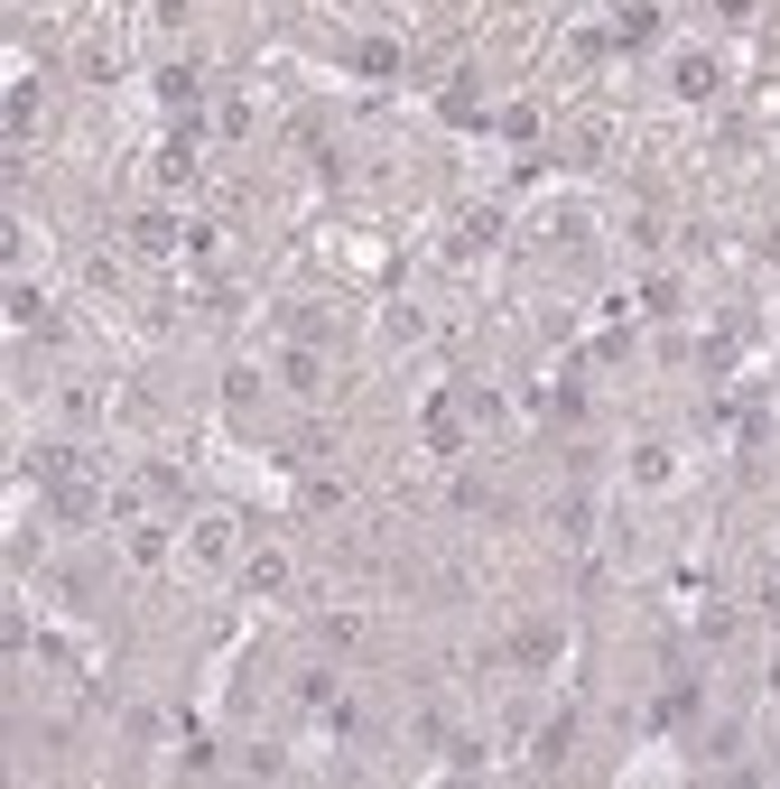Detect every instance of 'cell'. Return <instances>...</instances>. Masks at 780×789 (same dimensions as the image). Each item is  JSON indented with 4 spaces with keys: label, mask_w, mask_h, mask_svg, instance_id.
I'll return each mask as SVG.
<instances>
[{
    "label": "cell",
    "mask_w": 780,
    "mask_h": 789,
    "mask_svg": "<svg viewBox=\"0 0 780 789\" xmlns=\"http://www.w3.org/2000/svg\"><path fill=\"white\" fill-rule=\"evenodd\" d=\"M669 473H679V465H669V446H632V483H669Z\"/></svg>",
    "instance_id": "5b68a950"
},
{
    "label": "cell",
    "mask_w": 780,
    "mask_h": 789,
    "mask_svg": "<svg viewBox=\"0 0 780 789\" xmlns=\"http://www.w3.org/2000/svg\"><path fill=\"white\" fill-rule=\"evenodd\" d=\"M716 10H724V19H752V10H762V0H716Z\"/></svg>",
    "instance_id": "ba28073f"
},
{
    "label": "cell",
    "mask_w": 780,
    "mask_h": 789,
    "mask_svg": "<svg viewBox=\"0 0 780 789\" xmlns=\"http://www.w3.org/2000/svg\"><path fill=\"white\" fill-rule=\"evenodd\" d=\"M187 558H204V567H223V558H232V520H223V511L187 520Z\"/></svg>",
    "instance_id": "6da1fadb"
},
{
    "label": "cell",
    "mask_w": 780,
    "mask_h": 789,
    "mask_svg": "<svg viewBox=\"0 0 780 789\" xmlns=\"http://www.w3.org/2000/svg\"><path fill=\"white\" fill-rule=\"evenodd\" d=\"M279 586H289V558H279V548H270V558H251V595H279Z\"/></svg>",
    "instance_id": "8992f818"
},
{
    "label": "cell",
    "mask_w": 780,
    "mask_h": 789,
    "mask_svg": "<svg viewBox=\"0 0 780 789\" xmlns=\"http://www.w3.org/2000/svg\"><path fill=\"white\" fill-rule=\"evenodd\" d=\"M279 381H289V400H334V381H326L317 353H289V362H279Z\"/></svg>",
    "instance_id": "7a4b0ae2"
},
{
    "label": "cell",
    "mask_w": 780,
    "mask_h": 789,
    "mask_svg": "<svg viewBox=\"0 0 780 789\" xmlns=\"http://www.w3.org/2000/svg\"><path fill=\"white\" fill-rule=\"evenodd\" d=\"M130 558H140V567H168V530H130Z\"/></svg>",
    "instance_id": "52a82bcc"
},
{
    "label": "cell",
    "mask_w": 780,
    "mask_h": 789,
    "mask_svg": "<svg viewBox=\"0 0 780 789\" xmlns=\"http://www.w3.org/2000/svg\"><path fill=\"white\" fill-rule=\"evenodd\" d=\"M716 84H724V74H716V66H707V57H679V93H688V102H707V93H716Z\"/></svg>",
    "instance_id": "277c9868"
},
{
    "label": "cell",
    "mask_w": 780,
    "mask_h": 789,
    "mask_svg": "<svg viewBox=\"0 0 780 789\" xmlns=\"http://www.w3.org/2000/svg\"><path fill=\"white\" fill-rule=\"evenodd\" d=\"M130 251H177V223L168 214H140V223H130Z\"/></svg>",
    "instance_id": "3957f363"
}]
</instances>
